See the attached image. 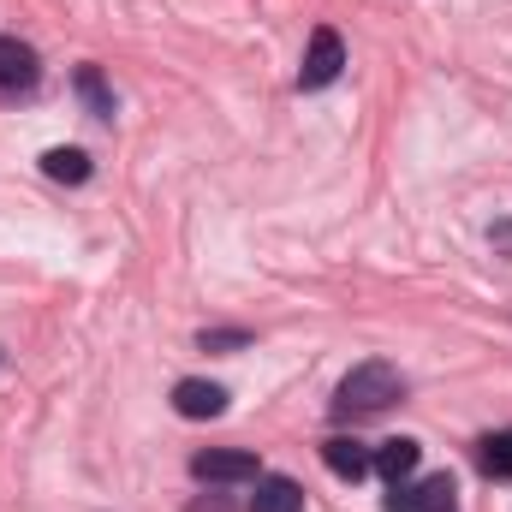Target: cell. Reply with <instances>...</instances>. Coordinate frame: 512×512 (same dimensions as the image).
<instances>
[{
  "label": "cell",
  "instance_id": "cell-1",
  "mask_svg": "<svg viewBox=\"0 0 512 512\" xmlns=\"http://www.w3.org/2000/svg\"><path fill=\"white\" fill-rule=\"evenodd\" d=\"M393 399H405L399 370H393V364H358V370L340 382V393H334V417H340V423H358V417L387 411Z\"/></svg>",
  "mask_w": 512,
  "mask_h": 512
},
{
  "label": "cell",
  "instance_id": "cell-2",
  "mask_svg": "<svg viewBox=\"0 0 512 512\" xmlns=\"http://www.w3.org/2000/svg\"><path fill=\"white\" fill-rule=\"evenodd\" d=\"M340 66H346L340 30L316 24V30H310V48H304V66H298V90H328V84L340 78Z\"/></svg>",
  "mask_w": 512,
  "mask_h": 512
},
{
  "label": "cell",
  "instance_id": "cell-3",
  "mask_svg": "<svg viewBox=\"0 0 512 512\" xmlns=\"http://www.w3.org/2000/svg\"><path fill=\"white\" fill-rule=\"evenodd\" d=\"M42 84V60L30 42L18 36H0V96H30Z\"/></svg>",
  "mask_w": 512,
  "mask_h": 512
},
{
  "label": "cell",
  "instance_id": "cell-4",
  "mask_svg": "<svg viewBox=\"0 0 512 512\" xmlns=\"http://www.w3.org/2000/svg\"><path fill=\"white\" fill-rule=\"evenodd\" d=\"M191 471H197L203 483H251V477H262L256 453H245V447H209V453L191 459Z\"/></svg>",
  "mask_w": 512,
  "mask_h": 512
},
{
  "label": "cell",
  "instance_id": "cell-5",
  "mask_svg": "<svg viewBox=\"0 0 512 512\" xmlns=\"http://www.w3.org/2000/svg\"><path fill=\"white\" fill-rule=\"evenodd\" d=\"M322 465H328L340 483H364V477L376 471V453H370L358 435H334V441H322Z\"/></svg>",
  "mask_w": 512,
  "mask_h": 512
},
{
  "label": "cell",
  "instance_id": "cell-6",
  "mask_svg": "<svg viewBox=\"0 0 512 512\" xmlns=\"http://www.w3.org/2000/svg\"><path fill=\"white\" fill-rule=\"evenodd\" d=\"M173 411H179V417H191V423L221 417V411H227V387L203 382V376H185V382L173 387Z\"/></svg>",
  "mask_w": 512,
  "mask_h": 512
},
{
  "label": "cell",
  "instance_id": "cell-7",
  "mask_svg": "<svg viewBox=\"0 0 512 512\" xmlns=\"http://www.w3.org/2000/svg\"><path fill=\"white\" fill-rule=\"evenodd\" d=\"M417 465H423V447H417L411 435H393V441H382V447H376V471H382L387 483H405Z\"/></svg>",
  "mask_w": 512,
  "mask_h": 512
},
{
  "label": "cell",
  "instance_id": "cell-8",
  "mask_svg": "<svg viewBox=\"0 0 512 512\" xmlns=\"http://www.w3.org/2000/svg\"><path fill=\"white\" fill-rule=\"evenodd\" d=\"M251 512H304V489L292 477H256Z\"/></svg>",
  "mask_w": 512,
  "mask_h": 512
},
{
  "label": "cell",
  "instance_id": "cell-9",
  "mask_svg": "<svg viewBox=\"0 0 512 512\" xmlns=\"http://www.w3.org/2000/svg\"><path fill=\"white\" fill-rule=\"evenodd\" d=\"M72 84H78V96H84V108H90L96 120H114V90H108L102 66H78V72H72Z\"/></svg>",
  "mask_w": 512,
  "mask_h": 512
},
{
  "label": "cell",
  "instance_id": "cell-10",
  "mask_svg": "<svg viewBox=\"0 0 512 512\" xmlns=\"http://www.w3.org/2000/svg\"><path fill=\"white\" fill-rule=\"evenodd\" d=\"M42 173H48V179H60V185H84L96 167H90V155H84V149H66V143H60V149H48V155H42Z\"/></svg>",
  "mask_w": 512,
  "mask_h": 512
},
{
  "label": "cell",
  "instance_id": "cell-11",
  "mask_svg": "<svg viewBox=\"0 0 512 512\" xmlns=\"http://www.w3.org/2000/svg\"><path fill=\"white\" fill-rule=\"evenodd\" d=\"M477 465H483V477H495V483H512V429L489 435V441H477Z\"/></svg>",
  "mask_w": 512,
  "mask_h": 512
},
{
  "label": "cell",
  "instance_id": "cell-12",
  "mask_svg": "<svg viewBox=\"0 0 512 512\" xmlns=\"http://www.w3.org/2000/svg\"><path fill=\"white\" fill-rule=\"evenodd\" d=\"M417 512H459V489H453L447 471L429 477V483H417Z\"/></svg>",
  "mask_w": 512,
  "mask_h": 512
},
{
  "label": "cell",
  "instance_id": "cell-13",
  "mask_svg": "<svg viewBox=\"0 0 512 512\" xmlns=\"http://www.w3.org/2000/svg\"><path fill=\"white\" fill-rule=\"evenodd\" d=\"M239 346H251V334H239V328H203V352H239Z\"/></svg>",
  "mask_w": 512,
  "mask_h": 512
}]
</instances>
